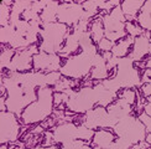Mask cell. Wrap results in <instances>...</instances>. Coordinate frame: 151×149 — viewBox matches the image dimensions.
<instances>
[{
	"label": "cell",
	"instance_id": "cell-3",
	"mask_svg": "<svg viewBox=\"0 0 151 149\" xmlns=\"http://www.w3.org/2000/svg\"><path fill=\"white\" fill-rule=\"evenodd\" d=\"M93 57L94 56H91L83 51L72 55L65 60L60 72L62 76L67 78L77 81L83 78V81H87L93 68Z\"/></svg>",
	"mask_w": 151,
	"mask_h": 149
},
{
	"label": "cell",
	"instance_id": "cell-36",
	"mask_svg": "<svg viewBox=\"0 0 151 149\" xmlns=\"http://www.w3.org/2000/svg\"><path fill=\"white\" fill-rule=\"evenodd\" d=\"M119 57H115V56H113V57L109 60V61H106V68H108L109 71L111 70H115V68L118 67V64H119Z\"/></svg>",
	"mask_w": 151,
	"mask_h": 149
},
{
	"label": "cell",
	"instance_id": "cell-8",
	"mask_svg": "<svg viewBox=\"0 0 151 149\" xmlns=\"http://www.w3.org/2000/svg\"><path fill=\"white\" fill-rule=\"evenodd\" d=\"M21 122L19 117L9 111L0 112V143L10 144L16 143L21 135Z\"/></svg>",
	"mask_w": 151,
	"mask_h": 149
},
{
	"label": "cell",
	"instance_id": "cell-34",
	"mask_svg": "<svg viewBox=\"0 0 151 149\" xmlns=\"http://www.w3.org/2000/svg\"><path fill=\"white\" fill-rule=\"evenodd\" d=\"M86 143H92V142H84V140H81V139H76V140L67 142L65 144H61L60 149H79L83 144H86Z\"/></svg>",
	"mask_w": 151,
	"mask_h": 149
},
{
	"label": "cell",
	"instance_id": "cell-11",
	"mask_svg": "<svg viewBox=\"0 0 151 149\" xmlns=\"http://www.w3.org/2000/svg\"><path fill=\"white\" fill-rule=\"evenodd\" d=\"M77 129L78 124H76L74 122L58 123L57 126L52 128L55 144H65L67 142L76 140L77 139Z\"/></svg>",
	"mask_w": 151,
	"mask_h": 149
},
{
	"label": "cell",
	"instance_id": "cell-33",
	"mask_svg": "<svg viewBox=\"0 0 151 149\" xmlns=\"http://www.w3.org/2000/svg\"><path fill=\"white\" fill-rule=\"evenodd\" d=\"M114 144H115L116 149H133V145H134L129 139L122 138V137H116Z\"/></svg>",
	"mask_w": 151,
	"mask_h": 149
},
{
	"label": "cell",
	"instance_id": "cell-9",
	"mask_svg": "<svg viewBox=\"0 0 151 149\" xmlns=\"http://www.w3.org/2000/svg\"><path fill=\"white\" fill-rule=\"evenodd\" d=\"M83 14L84 9L82 3H61L57 12V21L67 25L68 27H73L81 21Z\"/></svg>",
	"mask_w": 151,
	"mask_h": 149
},
{
	"label": "cell",
	"instance_id": "cell-30",
	"mask_svg": "<svg viewBox=\"0 0 151 149\" xmlns=\"http://www.w3.org/2000/svg\"><path fill=\"white\" fill-rule=\"evenodd\" d=\"M61 78H62V74H61L60 71L46 73V86L47 87H52V88H53Z\"/></svg>",
	"mask_w": 151,
	"mask_h": 149
},
{
	"label": "cell",
	"instance_id": "cell-19",
	"mask_svg": "<svg viewBox=\"0 0 151 149\" xmlns=\"http://www.w3.org/2000/svg\"><path fill=\"white\" fill-rule=\"evenodd\" d=\"M60 4L61 3H57V1H48L47 3V6L45 8V10L40 14L42 24H51V22L57 21V12H58Z\"/></svg>",
	"mask_w": 151,
	"mask_h": 149
},
{
	"label": "cell",
	"instance_id": "cell-2",
	"mask_svg": "<svg viewBox=\"0 0 151 149\" xmlns=\"http://www.w3.org/2000/svg\"><path fill=\"white\" fill-rule=\"evenodd\" d=\"M72 31L65 24L58 21L51 24H43L40 33V51L46 54H58L62 46Z\"/></svg>",
	"mask_w": 151,
	"mask_h": 149
},
{
	"label": "cell",
	"instance_id": "cell-41",
	"mask_svg": "<svg viewBox=\"0 0 151 149\" xmlns=\"http://www.w3.org/2000/svg\"><path fill=\"white\" fill-rule=\"evenodd\" d=\"M31 149H60V148H57L56 145H51V147H35V148H31Z\"/></svg>",
	"mask_w": 151,
	"mask_h": 149
},
{
	"label": "cell",
	"instance_id": "cell-18",
	"mask_svg": "<svg viewBox=\"0 0 151 149\" xmlns=\"http://www.w3.org/2000/svg\"><path fill=\"white\" fill-rule=\"evenodd\" d=\"M134 37L131 36H127L125 39L118 41L114 47L111 50V54L113 56L119 59H123V57H128L130 51H131V47H133V43H134Z\"/></svg>",
	"mask_w": 151,
	"mask_h": 149
},
{
	"label": "cell",
	"instance_id": "cell-35",
	"mask_svg": "<svg viewBox=\"0 0 151 149\" xmlns=\"http://www.w3.org/2000/svg\"><path fill=\"white\" fill-rule=\"evenodd\" d=\"M47 3L48 1H34L32 5H31V9H32L34 11H36L37 14H41L47 6Z\"/></svg>",
	"mask_w": 151,
	"mask_h": 149
},
{
	"label": "cell",
	"instance_id": "cell-42",
	"mask_svg": "<svg viewBox=\"0 0 151 149\" xmlns=\"http://www.w3.org/2000/svg\"><path fill=\"white\" fill-rule=\"evenodd\" d=\"M146 61V68H150L151 70V46H150V57L145 60Z\"/></svg>",
	"mask_w": 151,
	"mask_h": 149
},
{
	"label": "cell",
	"instance_id": "cell-12",
	"mask_svg": "<svg viewBox=\"0 0 151 149\" xmlns=\"http://www.w3.org/2000/svg\"><path fill=\"white\" fill-rule=\"evenodd\" d=\"M34 55L31 54L27 48L19 50L14 55L11 60V64L8 67L9 72H29L34 70L32 65Z\"/></svg>",
	"mask_w": 151,
	"mask_h": 149
},
{
	"label": "cell",
	"instance_id": "cell-28",
	"mask_svg": "<svg viewBox=\"0 0 151 149\" xmlns=\"http://www.w3.org/2000/svg\"><path fill=\"white\" fill-rule=\"evenodd\" d=\"M125 31H127L128 36H131V37H134V39L144 35V33H145V30H142L139 26V24H134V22H130V21L125 22Z\"/></svg>",
	"mask_w": 151,
	"mask_h": 149
},
{
	"label": "cell",
	"instance_id": "cell-16",
	"mask_svg": "<svg viewBox=\"0 0 151 149\" xmlns=\"http://www.w3.org/2000/svg\"><path fill=\"white\" fill-rule=\"evenodd\" d=\"M142 5H144L142 0H125V1L120 4V8L125 17H127V21L133 22L134 20H136Z\"/></svg>",
	"mask_w": 151,
	"mask_h": 149
},
{
	"label": "cell",
	"instance_id": "cell-32",
	"mask_svg": "<svg viewBox=\"0 0 151 149\" xmlns=\"http://www.w3.org/2000/svg\"><path fill=\"white\" fill-rule=\"evenodd\" d=\"M114 45H115L114 42H111L110 40H108V39H105L104 37L103 40H100L97 43V47H98L99 51H102V54H103V52H110L113 50V47H114Z\"/></svg>",
	"mask_w": 151,
	"mask_h": 149
},
{
	"label": "cell",
	"instance_id": "cell-44",
	"mask_svg": "<svg viewBox=\"0 0 151 149\" xmlns=\"http://www.w3.org/2000/svg\"><path fill=\"white\" fill-rule=\"evenodd\" d=\"M145 142L147 143V144L151 147V133H147L146 134V138H145Z\"/></svg>",
	"mask_w": 151,
	"mask_h": 149
},
{
	"label": "cell",
	"instance_id": "cell-40",
	"mask_svg": "<svg viewBox=\"0 0 151 149\" xmlns=\"http://www.w3.org/2000/svg\"><path fill=\"white\" fill-rule=\"evenodd\" d=\"M102 56H103V59H104L105 61H109V60L113 57V54H111V51H110V52H103Z\"/></svg>",
	"mask_w": 151,
	"mask_h": 149
},
{
	"label": "cell",
	"instance_id": "cell-6",
	"mask_svg": "<svg viewBox=\"0 0 151 149\" xmlns=\"http://www.w3.org/2000/svg\"><path fill=\"white\" fill-rule=\"evenodd\" d=\"M114 77L120 85L122 90H135V88H140L142 86L141 73L139 68L135 67L134 61L129 56L119 60Z\"/></svg>",
	"mask_w": 151,
	"mask_h": 149
},
{
	"label": "cell",
	"instance_id": "cell-10",
	"mask_svg": "<svg viewBox=\"0 0 151 149\" xmlns=\"http://www.w3.org/2000/svg\"><path fill=\"white\" fill-rule=\"evenodd\" d=\"M34 71H39L43 73L60 71L62 67V59L58 54H46L40 51L32 59Z\"/></svg>",
	"mask_w": 151,
	"mask_h": 149
},
{
	"label": "cell",
	"instance_id": "cell-45",
	"mask_svg": "<svg viewBox=\"0 0 151 149\" xmlns=\"http://www.w3.org/2000/svg\"><path fill=\"white\" fill-rule=\"evenodd\" d=\"M146 132H147V133H151V127H150V128H147V129H146Z\"/></svg>",
	"mask_w": 151,
	"mask_h": 149
},
{
	"label": "cell",
	"instance_id": "cell-20",
	"mask_svg": "<svg viewBox=\"0 0 151 149\" xmlns=\"http://www.w3.org/2000/svg\"><path fill=\"white\" fill-rule=\"evenodd\" d=\"M102 17L98 14L97 17H94V20H92L91 22V26H89V33H91V36H92V40L93 42L97 43L104 39L105 36V31H104V26H103V22H102Z\"/></svg>",
	"mask_w": 151,
	"mask_h": 149
},
{
	"label": "cell",
	"instance_id": "cell-22",
	"mask_svg": "<svg viewBox=\"0 0 151 149\" xmlns=\"http://www.w3.org/2000/svg\"><path fill=\"white\" fill-rule=\"evenodd\" d=\"M109 77H110V71L106 68V64L94 66L91 71V74H89V78L92 81H98V82H102V81L109 78Z\"/></svg>",
	"mask_w": 151,
	"mask_h": 149
},
{
	"label": "cell",
	"instance_id": "cell-24",
	"mask_svg": "<svg viewBox=\"0 0 151 149\" xmlns=\"http://www.w3.org/2000/svg\"><path fill=\"white\" fill-rule=\"evenodd\" d=\"M15 33H16L15 26H12L10 24L8 26L0 27V42H1V45H9Z\"/></svg>",
	"mask_w": 151,
	"mask_h": 149
},
{
	"label": "cell",
	"instance_id": "cell-39",
	"mask_svg": "<svg viewBox=\"0 0 151 149\" xmlns=\"http://www.w3.org/2000/svg\"><path fill=\"white\" fill-rule=\"evenodd\" d=\"M144 112L151 117V102H146L145 106H144Z\"/></svg>",
	"mask_w": 151,
	"mask_h": 149
},
{
	"label": "cell",
	"instance_id": "cell-17",
	"mask_svg": "<svg viewBox=\"0 0 151 149\" xmlns=\"http://www.w3.org/2000/svg\"><path fill=\"white\" fill-rule=\"evenodd\" d=\"M106 111H108V113L116 117L120 121L122 118L131 114V112H133V106H130L129 103H127L122 98H118L114 103H111L109 107H106Z\"/></svg>",
	"mask_w": 151,
	"mask_h": 149
},
{
	"label": "cell",
	"instance_id": "cell-46",
	"mask_svg": "<svg viewBox=\"0 0 151 149\" xmlns=\"http://www.w3.org/2000/svg\"><path fill=\"white\" fill-rule=\"evenodd\" d=\"M150 149H151V147H150Z\"/></svg>",
	"mask_w": 151,
	"mask_h": 149
},
{
	"label": "cell",
	"instance_id": "cell-1",
	"mask_svg": "<svg viewBox=\"0 0 151 149\" xmlns=\"http://www.w3.org/2000/svg\"><path fill=\"white\" fill-rule=\"evenodd\" d=\"M53 90L51 87L39 88L37 90V99L25 108L20 119L25 126L37 124L47 121L48 117L53 113Z\"/></svg>",
	"mask_w": 151,
	"mask_h": 149
},
{
	"label": "cell",
	"instance_id": "cell-25",
	"mask_svg": "<svg viewBox=\"0 0 151 149\" xmlns=\"http://www.w3.org/2000/svg\"><path fill=\"white\" fill-rule=\"evenodd\" d=\"M94 133H96V130L94 129H91V128L86 127L84 124H78L77 139L84 140V142H92L93 137H94Z\"/></svg>",
	"mask_w": 151,
	"mask_h": 149
},
{
	"label": "cell",
	"instance_id": "cell-27",
	"mask_svg": "<svg viewBox=\"0 0 151 149\" xmlns=\"http://www.w3.org/2000/svg\"><path fill=\"white\" fill-rule=\"evenodd\" d=\"M10 15H11V8L5 5L3 1L0 3V26H8L10 24Z\"/></svg>",
	"mask_w": 151,
	"mask_h": 149
},
{
	"label": "cell",
	"instance_id": "cell-7",
	"mask_svg": "<svg viewBox=\"0 0 151 149\" xmlns=\"http://www.w3.org/2000/svg\"><path fill=\"white\" fill-rule=\"evenodd\" d=\"M119 119L116 117L108 113V111L104 107L97 106L93 109L88 111L83 114V118L81 121V124H84L86 127L91 129H113Z\"/></svg>",
	"mask_w": 151,
	"mask_h": 149
},
{
	"label": "cell",
	"instance_id": "cell-14",
	"mask_svg": "<svg viewBox=\"0 0 151 149\" xmlns=\"http://www.w3.org/2000/svg\"><path fill=\"white\" fill-rule=\"evenodd\" d=\"M115 139H116V135L114 134V132H111L109 129H99V130H96V133H94L91 145L94 149L96 148L105 149V148H109L115 142Z\"/></svg>",
	"mask_w": 151,
	"mask_h": 149
},
{
	"label": "cell",
	"instance_id": "cell-5",
	"mask_svg": "<svg viewBox=\"0 0 151 149\" xmlns=\"http://www.w3.org/2000/svg\"><path fill=\"white\" fill-rule=\"evenodd\" d=\"M98 106V97L93 87L74 90L66 103V108L74 114H84Z\"/></svg>",
	"mask_w": 151,
	"mask_h": 149
},
{
	"label": "cell",
	"instance_id": "cell-29",
	"mask_svg": "<svg viewBox=\"0 0 151 149\" xmlns=\"http://www.w3.org/2000/svg\"><path fill=\"white\" fill-rule=\"evenodd\" d=\"M102 85L105 87L106 90H109V91H111V92L119 93V92L122 91V87H120V85H119V82L116 81L115 77H109V78L102 81Z\"/></svg>",
	"mask_w": 151,
	"mask_h": 149
},
{
	"label": "cell",
	"instance_id": "cell-23",
	"mask_svg": "<svg viewBox=\"0 0 151 149\" xmlns=\"http://www.w3.org/2000/svg\"><path fill=\"white\" fill-rule=\"evenodd\" d=\"M15 54H16V50L11 48V47H8V48L3 47L1 55H0V68H1L3 71L8 70V67L11 64V60L14 57Z\"/></svg>",
	"mask_w": 151,
	"mask_h": 149
},
{
	"label": "cell",
	"instance_id": "cell-21",
	"mask_svg": "<svg viewBox=\"0 0 151 149\" xmlns=\"http://www.w3.org/2000/svg\"><path fill=\"white\" fill-rule=\"evenodd\" d=\"M102 22L104 26L105 33H115V31H124L125 30V22H122L113 17L110 14H105L102 17Z\"/></svg>",
	"mask_w": 151,
	"mask_h": 149
},
{
	"label": "cell",
	"instance_id": "cell-31",
	"mask_svg": "<svg viewBox=\"0 0 151 149\" xmlns=\"http://www.w3.org/2000/svg\"><path fill=\"white\" fill-rule=\"evenodd\" d=\"M68 98H70V96L66 95L65 92H53V104H55V107L57 108L61 104H66Z\"/></svg>",
	"mask_w": 151,
	"mask_h": 149
},
{
	"label": "cell",
	"instance_id": "cell-38",
	"mask_svg": "<svg viewBox=\"0 0 151 149\" xmlns=\"http://www.w3.org/2000/svg\"><path fill=\"white\" fill-rule=\"evenodd\" d=\"M140 11L146 12V14H151V0H149V1H144V5H142Z\"/></svg>",
	"mask_w": 151,
	"mask_h": 149
},
{
	"label": "cell",
	"instance_id": "cell-43",
	"mask_svg": "<svg viewBox=\"0 0 151 149\" xmlns=\"http://www.w3.org/2000/svg\"><path fill=\"white\" fill-rule=\"evenodd\" d=\"M79 149H94V148L91 145V143H86V144H83Z\"/></svg>",
	"mask_w": 151,
	"mask_h": 149
},
{
	"label": "cell",
	"instance_id": "cell-37",
	"mask_svg": "<svg viewBox=\"0 0 151 149\" xmlns=\"http://www.w3.org/2000/svg\"><path fill=\"white\" fill-rule=\"evenodd\" d=\"M140 92L144 96V98H147L151 96V83H144L140 87Z\"/></svg>",
	"mask_w": 151,
	"mask_h": 149
},
{
	"label": "cell",
	"instance_id": "cell-26",
	"mask_svg": "<svg viewBox=\"0 0 151 149\" xmlns=\"http://www.w3.org/2000/svg\"><path fill=\"white\" fill-rule=\"evenodd\" d=\"M118 98H122L127 103H129L130 106H134L136 103V99H137L136 90H122L118 93Z\"/></svg>",
	"mask_w": 151,
	"mask_h": 149
},
{
	"label": "cell",
	"instance_id": "cell-15",
	"mask_svg": "<svg viewBox=\"0 0 151 149\" xmlns=\"http://www.w3.org/2000/svg\"><path fill=\"white\" fill-rule=\"evenodd\" d=\"M81 48L79 45V39H78V33L77 31H72V33L68 35V37L66 39L63 46H62L61 51L58 52V55L61 56V59H68L70 56L76 55L77 51Z\"/></svg>",
	"mask_w": 151,
	"mask_h": 149
},
{
	"label": "cell",
	"instance_id": "cell-13",
	"mask_svg": "<svg viewBox=\"0 0 151 149\" xmlns=\"http://www.w3.org/2000/svg\"><path fill=\"white\" fill-rule=\"evenodd\" d=\"M150 46H151V39L146 37L145 35H141L134 40L133 47L129 54V57L134 62H140L150 55Z\"/></svg>",
	"mask_w": 151,
	"mask_h": 149
},
{
	"label": "cell",
	"instance_id": "cell-4",
	"mask_svg": "<svg viewBox=\"0 0 151 149\" xmlns=\"http://www.w3.org/2000/svg\"><path fill=\"white\" fill-rule=\"evenodd\" d=\"M113 132L116 137L129 139L133 144H137L139 142L145 140L147 134L145 126L140 122L139 118L133 114L122 118L113 128Z\"/></svg>",
	"mask_w": 151,
	"mask_h": 149
}]
</instances>
